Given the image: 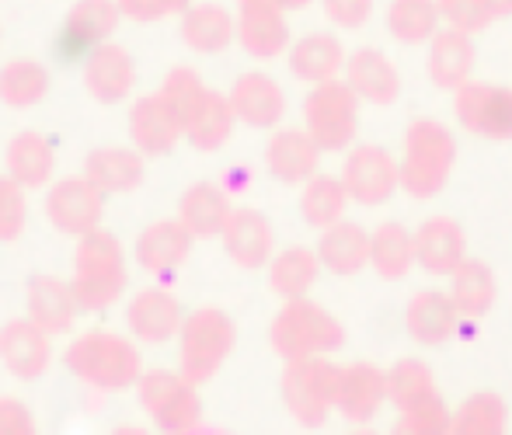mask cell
<instances>
[{"label":"cell","instance_id":"cell-1","mask_svg":"<svg viewBox=\"0 0 512 435\" xmlns=\"http://www.w3.org/2000/svg\"><path fill=\"white\" fill-rule=\"evenodd\" d=\"M67 369L102 394H122L140 383V352L129 338L112 331H84L63 352Z\"/></svg>","mask_w":512,"mask_h":435},{"label":"cell","instance_id":"cell-2","mask_svg":"<svg viewBox=\"0 0 512 435\" xmlns=\"http://www.w3.org/2000/svg\"><path fill=\"white\" fill-rule=\"evenodd\" d=\"M70 286H74L77 307L81 310H105L126 289V251H122L119 237L112 230H95V234L81 237L74 251V275H70Z\"/></svg>","mask_w":512,"mask_h":435},{"label":"cell","instance_id":"cell-3","mask_svg":"<svg viewBox=\"0 0 512 435\" xmlns=\"http://www.w3.org/2000/svg\"><path fill=\"white\" fill-rule=\"evenodd\" d=\"M453 164H457V143L450 129L436 119H418L405 140L401 188L411 199H432L446 188Z\"/></svg>","mask_w":512,"mask_h":435},{"label":"cell","instance_id":"cell-4","mask_svg":"<svg viewBox=\"0 0 512 435\" xmlns=\"http://www.w3.org/2000/svg\"><path fill=\"white\" fill-rule=\"evenodd\" d=\"M272 348L286 362L310 359V355H328L345 345V328L324 307L304 300H286V307L272 321Z\"/></svg>","mask_w":512,"mask_h":435},{"label":"cell","instance_id":"cell-5","mask_svg":"<svg viewBox=\"0 0 512 435\" xmlns=\"http://www.w3.org/2000/svg\"><path fill=\"white\" fill-rule=\"evenodd\" d=\"M136 397L140 408L150 415L164 435H185L199 429L203 418V401L196 394V383L182 373V369H150L136 383Z\"/></svg>","mask_w":512,"mask_h":435},{"label":"cell","instance_id":"cell-6","mask_svg":"<svg viewBox=\"0 0 512 435\" xmlns=\"http://www.w3.org/2000/svg\"><path fill=\"white\" fill-rule=\"evenodd\" d=\"M178 338H182V373L199 387V383L213 380L223 362L230 359L237 345V324L223 310L199 307L185 317Z\"/></svg>","mask_w":512,"mask_h":435},{"label":"cell","instance_id":"cell-7","mask_svg":"<svg viewBox=\"0 0 512 435\" xmlns=\"http://www.w3.org/2000/svg\"><path fill=\"white\" fill-rule=\"evenodd\" d=\"M338 373L342 369L328 359H297L286 362L283 373V401L290 408V415L297 418L304 429H321L328 422L331 408L338 397Z\"/></svg>","mask_w":512,"mask_h":435},{"label":"cell","instance_id":"cell-8","mask_svg":"<svg viewBox=\"0 0 512 435\" xmlns=\"http://www.w3.org/2000/svg\"><path fill=\"white\" fill-rule=\"evenodd\" d=\"M304 119L310 140L321 150L335 154L356 140L359 129V94L349 81H328L317 84L304 101Z\"/></svg>","mask_w":512,"mask_h":435},{"label":"cell","instance_id":"cell-9","mask_svg":"<svg viewBox=\"0 0 512 435\" xmlns=\"http://www.w3.org/2000/svg\"><path fill=\"white\" fill-rule=\"evenodd\" d=\"M105 199L108 195L88 178V174H74V178H63L49 188L46 216L60 234H70L81 241V237L102 230Z\"/></svg>","mask_w":512,"mask_h":435},{"label":"cell","instance_id":"cell-10","mask_svg":"<svg viewBox=\"0 0 512 435\" xmlns=\"http://www.w3.org/2000/svg\"><path fill=\"white\" fill-rule=\"evenodd\" d=\"M457 119L485 140H512V91L499 84L467 81L457 91Z\"/></svg>","mask_w":512,"mask_h":435},{"label":"cell","instance_id":"cell-11","mask_svg":"<svg viewBox=\"0 0 512 435\" xmlns=\"http://www.w3.org/2000/svg\"><path fill=\"white\" fill-rule=\"evenodd\" d=\"M129 136H133V147L143 157H164L185 136V126L175 108L168 105V98L154 91L136 98L133 108H129Z\"/></svg>","mask_w":512,"mask_h":435},{"label":"cell","instance_id":"cell-12","mask_svg":"<svg viewBox=\"0 0 512 435\" xmlns=\"http://www.w3.org/2000/svg\"><path fill=\"white\" fill-rule=\"evenodd\" d=\"M349 199L363 202V206H380L387 202L401 185V168L394 164V157L384 147H359L352 150V157L345 161L342 174Z\"/></svg>","mask_w":512,"mask_h":435},{"label":"cell","instance_id":"cell-13","mask_svg":"<svg viewBox=\"0 0 512 435\" xmlns=\"http://www.w3.org/2000/svg\"><path fill=\"white\" fill-rule=\"evenodd\" d=\"M53 348L49 335L32 321V317H14L0 328V362L18 380H39L49 369Z\"/></svg>","mask_w":512,"mask_h":435},{"label":"cell","instance_id":"cell-14","mask_svg":"<svg viewBox=\"0 0 512 435\" xmlns=\"http://www.w3.org/2000/svg\"><path fill=\"white\" fill-rule=\"evenodd\" d=\"M237 39H241L244 53L258 56V60H272V56H279L290 46L286 11L276 0H241Z\"/></svg>","mask_w":512,"mask_h":435},{"label":"cell","instance_id":"cell-15","mask_svg":"<svg viewBox=\"0 0 512 435\" xmlns=\"http://www.w3.org/2000/svg\"><path fill=\"white\" fill-rule=\"evenodd\" d=\"M136 81V63L115 42H102V46L88 49L84 56V87L91 91V98L102 105H119Z\"/></svg>","mask_w":512,"mask_h":435},{"label":"cell","instance_id":"cell-16","mask_svg":"<svg viewBox=\"0 0 512 435\" xmlns=\"http://www.w3.org/2000/svg\"><path fill=\"white\" fill-rule=\"evenodd\" d=\"M25 300H28V317L46 331L49 338L53 335H67L77 321V296L74 286L56 275H32L25 289Z\"/></svg>","mask_w":512,"mask_h":435},{"label":"cell","instance_id":"cell-17","mask_svg":"<svg viewBox=\"0 0 512 435\" xmlns=\"http://www.w3.org/2000/svg\"><path fill=\"white\" fill-rule=\"evenodd\" d=\"M192 241H196V237L189 234V227H185L182 220H157L136 237L133 258H136V265L147 268V272L168 275L192 255Z\"/></svg>","mask_w":512,"mask_h":435},{"label":"cell","instance_id":"cell-18","mask_svg":"<svg viewBox=\"0 0 512 435\" xmlns=\"http://www.w3.org/2000/svg\"><path fill=\"white\" fill-rule=\"evenodd\" d=\"M126 324L140 342L161 345L182 331L185 317H182L178 300L168 289H143V293H136L133 303H129Z\"/></svg>","mask_w":512,"mask_h":435},{"label":"cell","instance_id":"cell-19","mask_svg":"<svg viewBox=\"0 0 512 435\" xmlns=\"http://www.w3.org/2000/svg\"><path fill=\"white\" fill-rule=\"evenodd\" d=\"M387 401V373L370 362H352L338 373L335 408L352 422H370Z\"/></svg>","mask_w":512,"mask_h":435},{"label":"cell","instance_id":"cell-20","mask_svg":"<svg viewBox=\"0 0 512 435\" xmlns=\"http://www.w3.org/2000/svg\"><path fill=\"white\" fill-rule=\"evenodd\" d=\"M230 105H234L237 119L251 129H272L286 112L283 87L272 81L269 74H244L237 77L234 91H230Z\"/></svg>","mask_w":512,"mask_h":435},{"label":"cell","instance_id":"cell-21","mask_svg":"<svg viewBox=\"0 0 512 435\" xmlns=\"http://www.w3.org/2000/svg\"><path fill=\"white\" fill-rule=\"evenodd\" d=\"M223 248L241 268H262L272 255V223L251 206L234 209L223 230Z\"/></svg>","mask_w":512,"mask_h":435},{"label":"cell","instance_id":"cell-22","mask_svg":"<svg viewBox=\"0 0 512 435\" xmlns=\"http://www.w3.org/2000/svg\"><path fill=\"white\" fill-rule=\"evenodd\" d=\"M230 199L213 181H196L178 199V220L189 227L192 237H223L230 223Z\"/></svg>","mask_w":512,"mask_h":435},{"label":"cell","instance_id":"cell-23","mask_svg":"<svg viewBox=\"0 0 512 435\" xmlns=\"http://www.w3.org/2000/svg\"><path fill=\"white\" fill-rule=\"evenodd\" d=\"M415 258L436 275H453L464 265V230L446 216L425 220L415 230Z\"/></svg>","mask_w":512,"mask_h":435},{"label":"cell","instance_id":"cell-24","mask_svg":"<svg viewBox=\"0 0 512 435\" xmlns=\"http://www.w3.org/2000/svg\"><path fill=\"white\" fill-rule=\"evenodd\" d=\"M321 154L324 150L310 140V133L286 129V133L272 136L269 150H265V164H269L272 178H279L283 185H300V181L314 178Z\"/></svg>","mask_w":512,"mask_h":435},{"label":"cell","instance_id":"cell-25","mask_svg":"<svg viewBox=\"0 0 512 435\" xmlns=\"http://www.w3.org/2000/svg\"><path fill=\"white\" fill-rule=\"evenodd\" d=\"M345 77H349L352 91H356L359 98L373 101V105H391L401 94L398 70H394V63L387 60L380 49H359V53H352Z\"/></svg>","mask_w":512,"mask_h":435},{"label":"cell","instance_id":"cell-26","mask_svg":"<svg viewBox=\"0 0 512 435\" xmlns=\"http://www.w3.org/2000/svg\"><path fill=\"white\" fill-rule=\"evenodd\" d=\"M84 174L102 188L105 195L133 192L143 181V154L129 147H98L84 161Z\"/></svg>","mask_w":512,"mask_h":435},{"label":"cell","instance_id":"cell-27","mask_svg":"<svg viewBox=\"0 0 512 435\" xmlns=\"http://www.w3.org/2000/svg\"><path fill=\"white\" fill-rule=\"evenodd\" d=\"M457 317H460V310L450 293L425 289L408 307V331H411V338L422 345H443L446 338L457 331Z\"/></svg>","mask_w":512,"mask_h":435},{"label":"cell","instance_id":"cell-28","mask_svg":"<svg viewBox=\"0 0 512 435\" xmlns=\"http://www.w3.org/2000/svg\"><path fill=\"white\" fill-rule=\"evenodd\" d=\"M474 70V42L467 32L457 28H446L432 39V53H429V74L432 84L446 87V91H460L467 84Z\"/></svg>","mask_w":512,"mask_h":435},{"label":"cell","instance_id":"cell-29","mask_svg":"<svg viewBox=\"0 0 512 435\" xmlns=\"http://www.w3.org/2000/svg\"><path fill=\"white\" fill-rule=\"evenodd\" d=\"M317 258L324 268H331L335 275H356L370 265V234L359 223H335L324 230L321 244H317Z\"/></svg>","mask_w":512,"mask_h":435},{"label":"cell","instance_id":"cell-30","mask_svg":"<svg viewBox=\"0 0 512 435\" xmlns=\"http://www.w3.org/2000/svg\"><path fill=\"white\" fill-rule=\"evenodd\" d=\"M119 4L115 0H77L63 21V35L74 49H95L112 39L119 28Z\"/></svg>","mask_w":512,"mask_h":435},{"label":"cell","instance_id":"cell-31","mask_svg":"<svg viewBox=\"0 0 512 435\" xmlns=\"http://www.w3.org/2000/svg\"><path fill=\"white\" fill-rule=\"evenodd\" d=\"M234 122H237V112H234V105H230V94L206 91V98L199 101L192 119L185 122V140L196 150H203V154H213V150H220L223 143L230 140Z\"/></svg>","mask_w":512,"mask_h":435},{"label":"cell","instance_id":"cell-32","mask_svg":"<svg viewBox=\"0 0 512 435\" xmlns=\"http://www.w3.org/2000/svg\"><path fill=\"white\" fill-rule=\"evenodd\" d=\"M234 35L237 21L220 4H192L182 14V42L196 53H223Z\"/></svg>","mask_w":512,"mask_h":435},{"label":"cell","instance_id":"cell-33","mask_svg":"<svg viewBox=\"0 0 512 435\" xmlns=\"http://www.w3.org/2000/svg\"><path fill=\"white\" fill-rule=\"evenodd\" d=\"M56 168L53 143L42 133H18L7 143V178H14L21 188H39L49 181V174Z\"/></svg>","mask_w":512,"mask_h":435},{"label":"cell","instance_id":"cell-34","mask_svg":"<svg viewBox=\"0 0 512 435\" xmlns=\"http://www.w3.org/2000/svg\"><path fill=\"white\" fill-rule=\"evenodd\" d=\"M290 70L300 81H310L314 87L335 81L338 70H342V42L324 32L304 35L290 53Z\"/></svg>","mask_w":512,"mask_h":435},{"label":"cell","instance_id":"cell-35","mask_svg":"<svg viewBox=\"0 0 512 435\" xmlns=\"http://www.w3.org/2000/svg\"><path fill=\"white\" fill-rule=\"evenodd\" d=\"M49 67L39 60H11L0 70V101L7 108H35L49 94Z\"/></svg>","mask_w":512,"mask_h":435},{"label":"cell","instance_id":"cell-36","mask_svg":"<svg viewBox=\"0 0 512 435\" xmlns=\"http://www.w3.org/2000/svg\"><path fill=\"white\" fill-rule=\"evenodd\" d=\"M415 234H408L401 223H384L370 237V265L384 279H405L408 268L415 265Z\"/></svg>","mask_w":512,"mask_h":435},{"label":"cell","instance_id":"cell-37","mask_svg":"<svg viewBox=\"0 0 512 435\" xmlns=\"http://www.w3.org/2000/svg\"><path fill=\"white\" fill-rule=\"evenodd\" d=\"M453 303L464 317H485L495 307V275L485 261L464 258V265L453 272Z\"/></svg>","mask_w":512,"mask_h":435},{"label":"cell","instance_id":"cell-38","mask_svg":"<svg viewBox=\"0 0 512 435\" xmlns=\"http://www.w3.org/2000/svg\"><path fill=\"white\" fill-rule=\"evenodd\" d=\"M321 275V258L307 248H286L283 255L272 261L269 268V286L276 289L283 300H304L310 286Z\"/></svg>","mask_w":512,"mask_h":435},{"label":"cell","instance_id":"cell-39","mask_svg":"<svg viewBox=\"0 0 512 435\" xmlns=\"http://www.w3.org/2000/svg\"><path fill=\"white\" fill-rule=\"evenodd\" d=\"M429 397H436V380H432V369L425 362L401 359L394 369H387V401H394L401 415L415 411Z\"/></svg>","mask_w":512,"mask_h":435},{"label":"cell","instance_id":"cell-40","mask_svg":"<svg viewBox=\"0 0 512 435\" xmlns=\"http://www.w3.org/2000/svg\"><path fill=\"white\" fill-rule=\"evenodd\" d=\"M345 202H349L345 181L328 178V174H317V178L307 181L304 199H300V213H304V220L310 227L328 230V227H335V223H342Z\"/></svg>","mask_w":512,"mask_h":435},{"label":"cell","instance_id":"cell-41","mask_svg":"<svg viewBox=\"0 0 512 435\" xmlns=\"http://www.w3.org/2000/svg\"><path fill=\"white\" fill-rule=\"evenodd\" d=\"M439 0H394L391 14H387V25H391L394 39L408 42H425L439 35Z\"/></svg>","mask_w":512,"mask_h":435},{"label":"cell","instance_id":"cell-42","mask_svg":"<svg viewBox=\"0 0 512 435\" xmlns=\"http://www.w3.org/2000/svg\"><path fill=\"white\" fill-rule=\"evenodd\" d=\"M453 435H506V401L492 390L471 394L453 415Z\"/></svg>","mask_w":512,"mask_h":435},{"label":"cell","instance_id":"cell-43","mask_svg":"<svg viewBox=\"0 0 512 435\" xmlns=\"http://www.w3.org/2000/svg\"><path fill=\"white\" fill-rule=\"evenodd\" d=\"M391 435H453V415L443 397L436 394L425 404H418L415 411H405Z\"/></svg>","mask_w":512,"mask_h":435},{"label":"cell","instance_id":"cell-44","mask_svg":"<svg viewBox=\"0 0 512 435\" xmlns=\"http://www.w3.org/2000/svg\"><path fill=\"white\" fill-rule=\"evenodd\" d=\"M206 91H209V87L199 81V74H196V70H189V67H175L161 84V94L168 98V105L178 112L182 126L192 119V112H196L199 101L206 98Z\"/></svg>","mask_w":512,"mask_h":435},{"label":"cell","instance_id":"cell-45","mask_svg":"<svg viewBox=\"0 0 512 435\" xmlns=\"http://www.w3.org/2000/svg\"><path fill=\"white\" fill-rule=\"evenodd\" d=\"M28 220L25 192L14 178H0V241H18Z\"/></svg>","mask_w":512,"mask_h":435},{"label":"cell","instance_id":"cell-46","mask_svg":"<svg viewBox=\"0 0 512 435\" xmlns=\"http://www.w3.org/2000/svg\"><path fill=\"white\" fill-rule=\"evenodd\" d=\"M439 14L443 21H450V28L457 32H485L492 25V14H488L485 0H439Z\"/></svg>","mask_w":512,"mask_h":435},{"label":"cell","instance_id":"cell-47","mask_svg":"<svg viewBox=\"0 0 512 435\" xmlns=\"http://www.w3.org/2000/svg\"><path fill=\"white\" fill-rule=\"evenodd\" d=\"M115 4H119V11L126 18L150 25V21H161L168 14H185L192 7V0H115Z\"/></svg>","mask_w":512,"mask_h":435},{"label":"cell","instance_id":"cell-48","mask_svg":"<svg viewBox=\"0 0 512 435\" xmlns=\"http://www.w3.org/2000/svg\"><path fill=\"white\" fill-rule=\"evenodd\" d=\"M0 435H39L32 408L14 397H0Z\"/></svg>","mask_w":512,"mask_h":435},{"label":"cell","instance_id":"cell-49","mask_svg":"<svg viewBox=\"0 0 512 435\" xmlns=\"http://www.w3.org/2000/svg\"><path fill=\"white\" fill-rule=\"evenodd\" d=\"M324 11L335 25L342 28H363L370 21L373 0H324Z\"/></svg>","mask_w":512,"mask_h":435},{"label":"cell","instance_id":"cell-50","mask_svg":"<svg viewBox=\"0 0 512 435\" xmlns=\"http://www.w3.org/2000/svg\"><path fill=\"white\" fill-rule=\"evenodd\" d=\"M485 7H488V14H492V21L509 18L512 14V0H485Z\"/></svg>","mask_w":512,"mask_h":435},{"label":"cell","instance_id":"cell-51","mask_svg":"<svg viewBox=\"0 0 512 435\" xmlns=\"http://www.w3.org/2000/svg\"><path fill=\"white\" fill-rule=\"evenodd\" d=\"M112 435H154V432L140 429V425H119V429H112Z\"/></svg>","mask_w":512,"mask_h":435},{"label":"cell","instance_id":"cell-52","mask_svg":"<svg viewBox=\"0 0 512 435\" xmlns=\"http://www.w3.org/2000/svg\"><path fill=\"white\" fill-rule=\"evenodd\" d=\"M279 7H283V11H300V7H307L310 0H276Z\"/></svg>","mask_w":512,"mask_h":435},{"label":"cell","instance_id":"cell-53","mask_svg":"<svg viewBox=\"0 0 512 435\" xmlns=\"http://www.w3.org/2000/svg\"><path fill=\"white\" fill-rule=\"evenodd\" d=\"M185 435H227V432H216V429H192V432H185Z\"/></svg>","mask_w":512,"mask_h":435},{"label":"cell","instance_id":"cell-54","mask_svg":"<svg viewBox=\"0 0 512 435\" xmlns=\"http://www.w3.org/2000/svg\"><path fill=\"white\" fill-rule=\"evenodd\" d=\"M356 435H377V432H356Z\"/></svg>","mask_w":512,"mask_h":435},{"label":"cell","instance_id":"cell-55","mask_svg":"<svg viewBox=\"0 0 512 435\" xmlns=\"http://www.w3.org/2000/svg\"><path fill=\"white\" fill-rule=\"evenodd\" d=\"M0 35H4V32H0Z\"/></svg>","mask_w":512,"mask_h":435}]
</instances>
